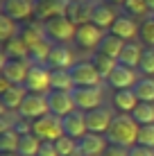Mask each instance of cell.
I'll return each instance as SVG.
<instances>
[{"label": "cell", "instance_id": "obj_1", "mask_svg": "<svg viewBox=\"0 0 154 156\" xmlns=\"http://www.w3.org/2000/svg\"><path fill=\"white\" fill-rule=\"evenodd\" d=\"M138 133H141L138 122L129 113H120V115L113 118V125L109 129V143L118 145V147L131 149L134 145H138Z\"/></svg>", "mask_w": 154, "mask_h": 156}, {"label": "cell", "instance_id": "obj_2", "mask_svg": "<svg viewBox=\"0 0 154 156\" xmlns=\"http://www.w3.org/2000/svg\"><path fill=\"white\" fill-rule=\"evenodd\" d=\"M32 133H34L41 143H57L61 136H66V133H63L61 118H57L52 113L32 122Z\"/></svg>", "mask_w": 154, "mask_h": 156}, {"label": "cell", "instance_id": "obj_3", "mask_svg": "<svg viewBox=\"0 0 154 156\" xmlns=\"http://www.w3.org/2000/svg\"><path fill=\"white\" fill-rule=\"evenodd\" d=\"M25 88H27V93L48 95L52 90V68L43 66V63L32 66L27 79H25Z\"/></svg>", "mask_w": 154, "mask_h": 156}, {"label": "cell", "instance_id": "obj_4", "mask_svg": "<svg viewBox=\"0 0 154 156\" xmlns=\"http://www.w3.org/2000/svg\"><path fill=\"white\" fill-rule=\"evenodd\" d=\"M75 34H77V25L68 16H59V18H52L45 23V36L52 43H68L75 39Z\"/></svg>", "mask_w": 154, "mask_h": 156}, {"label": "cell", "instance_id": "obj_5", "mask_svg": "<svg viewBox=\"0 0 154 156\" xmlns=\"http://www.w3.org/2000/svg\"><path fill=\"white\" fill-rule=\"evenodd\" d=\"M73 82H75V88H100V84L104 82L102 75L95 70V66L91 61H79L73 66Z\"/></svg>", "mask_w": 154, "mask_h": 156}, {"label": "cell", "instance_id": "obj_6", "mask_svg": "<svg viewBox=\"0 0 154 156\" xmlns=\"http://www.w3.org/2000/svg\"><path fill=\"white\" fill-rule=\"evenodd\" d=\"M18 115L25 120L34 122L43 115H50V104H48V95H36V93H27V98L23 100L18 109Z\"/></svg>", "mask_w": 154, "mask_h": 156}, {"label": "cell", "instance_id": "obj_7", "mask_svg": "<svg viewBox=\"0 0 154 156\" xmlns=\"http://www.w3.org/2000/svg\"><path fill=\"white\" fill-rule=\"evenodd\" d=\"M30 68H32V63L27 61V59L12 61V59L2 57V66H0V70H2V79H7L9 84L25 86V79H27V75H30Z\"/></svg>", "mask_w": 154, "mask_h": 156}, {"label": "cell", "instance_id": "obj_8", "mask_svg": "<svg viewBox=\"0 0 154 156\" xmlns=\"http://www.w3.org/2000/svg\"><path fill=\"white\" fill-rule=\"evenodd\" d=\"M104 39V32L93 23H86V25H79L77 27V34H75V43L82 50H95L98 52L100 43Z\"/></svg>", "mask_w": 154, "mask_h": 156}, {"label": "cell", "instance_id": "obj_9", "mask_svg": "<svg viewBox=\"0 0 154 156\" xmlns=\"http://www.w3.org/2000/svg\"><path fill=\"white\" fill-rule=\"evenodd\" d=\"M63 125V133L73 140H79L88 133V125H86V113H82L79 109H75L73 113H68L66 118H61Z\"/></svg>", "mask_w": 154, "mask_h": 156}, {"label": "cell", "instance_id": "obj_10", "mask_svg": "<svg viewBox=\"0 0 154 156\" xmlns=\"http://www.w3.org/2000/svg\"><path fill=\"white\" fill-rule=\"evenodd\" d=\"M68 12V2L66 0H34V14L39 20H52L59 18V16H66Z\"/></svg>", "mask_w": 154, "mask_h": 156}, {"label": "cell", "instance_id": "obj_11", "mask_svg": "<svg viewBox=\"0 0 154 156\" xmlns=\"http://www.w3.org/2000/svg\"><path fill=\"white\" fill-rule=\"evenodd\" d=\"M48 104H50V113L57 118H66L68 113L77 109L73 93H63V90H50L48 93Z\"/></svg>", "mask_w": 154, "mask_h": 156}, {"label": "cell", "instance_id": "obj_12", "mask_svg": "<svg viewBox=\"0 0 154 156\" xmlns=\"http://www.w3.org/2000/svg\"><path fill=\"white\" fill-rule=\"evenodd\" d=\"M73 100H75V106L79 111L91 113V111L102 106V90L100 88H75L73 90Z\"/></svg>", "mask_w": 154, "mask_h": 156}, {"label": "cell", "instance_id": "obj_13", "mask_svg": "<svg viewBox=\"0 0 154 156\" xmlns=\"http://www.w3.org/2000/svg\"><path fill=\"white\" fill-rule=\"evenodd\" d=\"M113 113L107 109V106H100V109L91 111V113H86V125H88V131L91 133H109L111 125H113Z\"/></svg>", "mask_w": 154, "mask_h": 156}, {"label": "cell", "instance_id": "obj_14", "mask_svg": "<svg viewBox=\"0 0 154 156\" xmlns=\"http://www.w3.org/2000/svg\"><path fill=\"white\" fill-rule=\"evenodd\" d=\"M0 14L9 16L12 20H25L34 14V2L32 0H2L0 5Z\"/></svg>", "mask_w": 154, "mask_h": 156}, {"label": "cell", "instance_id": "obj_15", "mask_svg": "<svg viewBox=\"0 0 154 156\" xmlns=\"http://www.w3.org/2000/svg\"><path fill=\"white\" fill-rule=\"evenodd\" d=\"M138 73L134 70V68H127L123 63H118V68H116L113 73H111V77L107 79L111 88L116 90H125V88H134L136 84H138Z\"/></svg>", "mask_w": 154, "mask_h": 156}, {"label": "cell", "instance_id": "obj_16", "mask_svg": "<svg viewBox=\"0 0 154 156\" xmlns=\"http://www.w3.org/2000/svg\"><path fill=\"white\" fill-rule=\"evenodd\" d=\"M48 63H50L52 70H73V66H75V57H73V52H70L68 45L55 43L50 57H48Z\"/></svg>", "mask_w": 154, "mask_h": 156}, {"label": "cell", "instance_id": "obj_17", "mask_svg": "<svg viewBox=\"0 0 154 156\" xmlns=\"http://www.w3.org/2000/svg\"><path fill=\"white\" fill-rule=\"evenodd\" d=\"M77 147H79V152L86 154V156H102L104 152H107V147H109V138L88 131L84 138L77 140Z\"/></svg>", "mask_w": 154, "mask_h": 156}, {"label": "cell", "instance_id": "obj_18", "mask_svg": "<svg viewBox=\"0 0 154 156\" xmlns=\"http://www.w3.org/2000/svg\"><path fill=\"white\" fill-rule=\"evenodd\" d=\"M93 9H95V5L91 2V0H77V2L68 5L66 16L79 27V25H86V23L93 20Z\"/></svg>", "mask_w": 154, "mask_h": 156}, {"label": "cell", "instance_id": "obj_19", "mask_svg": "<svg viewBox=\"0 0 154 156\" xmlns=\"http://www.w3.org/2000/svg\"><path fill=\"white\" fill-rule=\"evenodd\" d=\"M111 34L113 36H118V39H123L125 43L127 41H131L134 36H138V32H141V25H136V20L131 18V16H127V14H123V16H118L116 18V23L111 25Z\"/></svg>", "mask_w": 154, "mask_h": 156}, {"label": "cell", "instance_id": "obj_20", "mask_svg": "<svg viewBox=\"0 0 154 156\" xmlns=\"http://www.w3.org/2000/svg\"><path fill=\"white\" fill-rule=\"evenodd\" d=\"M27 98V88L25 86H9V88H5L2 93H0V104H2V109L7 111H16L18 113L20 104H23V100Z\"/></svg>", "mask_w": 154, "mask_h": 156}, {"label": "cell", "instance_id": "obj_21", "mask_svg": "<svg viewBox=\"0 0 154 156\" xmlns=\"http://www.w3.org/2000/svg\"><path fill=\"white\" fill-rule=\"evenodd\" d=\"M141 102L136 98L134 88H125V90H116L113 93V106L120 111V113H134V109L138 106Z\"/></svg>", "mask_w": 154, "mask_h": 156}, {"label": "cell", "instance_id": "obj_22", "mask_svg": "<svg viewBox=\"0 0 154 156\" xmlns=\"http://www.w3.org/2000/svg\"><path fill=\"white\" fill-rule=\"evenodd\" d=\"M116 18H118V14H116V9L111 7V5L98 2V5H95V9H93V20H91V23L98 25L100 30H102V27H109L111 30V25L116 23Z\"/></svg>", "mask_w": 154, "mask_h": 156}, {"label": "cell", "instance_id": "obj_23", "mask_svg": "<svg viewBox=\"0 0 154 156\" xmlns=\"http://www.w3.org/2000/svg\"><path fill=\"white\" fill-rule=\"evenodd\" d=\"M141 59H143V48L138 43H125L123 52H120V57H118V63L136 70V68L141 66Z\"/></svg>", "mask_w": 154, "mask_h": 156}, {"label": "cell", "instance_id": "obj_24", "mask_svg": "<svg viewBox=\"0 0 154 156\" xmlns=\"http://www.w3.org/2000/svg\"><path fill=\"white\" fill-rule=\"evenodd\" d=\"M5 59H12V61H20V59H30V48L20 36L12 39L9 43H5V50H2Z\"/></svg>", "mask_w": 154, "mask_h": 156}, {"label": "cell", "instance_id": "obj_25", "mask_svg": "<svg viewBox=\"0 0 154 156\" xmlns=\"http://www.w3.org/2000/svg\"><path fill=\"white\" fill-rule=\"evenodd\" d=\"M91 63L95 66V70L102 75V79H109L111 73L118 68V59H111L107 55H102V52H95V55L91 57Z\"/></svg>", "mask_w": 154, "mask_h": 156}, {"label": "cell", "instance_id": "obj_26", "mask_svg": "<svg viewBox=\"0 0 154 156\" xmlns=\"http://www.w3.org/2000/svg\"><path fill=\"white\" fill-rule=\"evenodd\" d=\"M123 48H125V41L118 39V36H113L109 32V34H104V39H102V43H100L98 52H102V55H107L111 59H118L120 52H123Z\"/></svg>", "mask_w": 154, "mask_h": 156}, {"label": "cell", "instance_id": "obj_27", "mask_svg": "<svg viewBox=\"0 0 154 156\" xmlns=\"http://www.w3.org/2000/svg\"><path fill=\"white\" fill-rule=\"evenodd\" d=\"M52 90H63V93L75 90V82H73L70 70H52Z\"/></svg>", "mask_w": 154, "mask_h": 156}, {"label": "cell", "instance_id": "obj_28", "mask_svg": "<svg viewBox=\"0 0 154 156\" xmlns=\"http://www.w3.org/2000/svg\"><path fill=\"white\" fill-rule=\"evenodd\" d=\"M134 93L138 102H150L154 104V77H141L138 84L134 86Z\"/></svg>", "mask_w": 154, "mask_h": 156}, {"label": "cell", "instance_id": "obj_29", "mask_svg": "<svg viewBox=\"0 0 154 156\" xmlns=\"http://www.w3.org/2000/svg\"><path fill=\"white\" fill-rule=\"evenodd\" d=\"M20 147V133L9 129V131H2L0 133V152L2 154H14L18 152Z\"/></svg>", "mask_w": 154, "mask_h": 156}, {"label": "cell", "instance_id": "obj_30", "mask_svg": "<svg viewBox=\"0 0 154 156\" xmlns=\"http://www.w3.org/2000/svg\"><path fill=\"white\" fill-rule=\"evenodd\" d=\"M131 118H134V120L138 122L141 127L154 125V104H150V102H141V104L134 109Z\"/></svg>", "mask_w": 154, "mask_h": 156}, {"label": "cell", "instance_id": "obj_31", "mask_svg": "<svg viewBox=\"0 0 154 156\" xmlns=\"http://www.w3.org/2000/svg\"><path fill=\"white\" fill-rule=\"evenodd\" d=\"M39 149H41V140L34 136V133H25V136H20V147H18L20 156H36Z\"/></svg>", "mask_w": 154, "mask_h": 156}, {"label": "cell", "instance_id": "obj_32", "mask_svg": "<svg viewBox=\"0 0 154 156\" xmlns=\"http://www.w3.org/2000/svg\"><path fill=\"white\" fill-rule=\"evenodd\" d=\"M18 34H20V32H18V27H16V20H12L9 16H5V14H0V41L9 43Z\"/></svg>", "mask_w": 154, "mask_h": 156}, {"label": "cell", "instance_id": "obj_33", "mask_svg": "<svg viewBox=\"0 0 154 156\" xmlns=\"http://www.w3.org/2000/svg\"><path fill=\"white\" fill-rule=\"evenodd\" d=\"M141 41L145 43L147 48H154V14L147 16L145 20L141 23V32H138Z\"/></svg>", "mask_w": 154, "mask_h": 156}, {"label": "cell", "instance_id": "obj_34", "mask_svg": "<svg viewBox=\"0 0 154 156\" xmlns=\"http://www.w3.org/2000/svg\"><path fill=\"white\" fill-rule=\"evenodd\" d=\"M55 147H57V154L59 156H73V154L79 152L77 140H73V138H68V136H61L59 140L55 143Z\"/></svg>", "mask_w": 154, "mask_h": 156}, {"label": "cell", "instance_id": "obj_35", "mask_svg": "<svg viewBox=\"0 0 154 156\" xmlns=\"http://www.w3.org/2000/svg\"><path fill=\"white\" fill-rule=\"evenodd\" d=\"M138 70L143 73V77H154V48H145L143 50V59Z\"/></svg>", "mask_w": 154, "mask_h": 156}, {"label": "cell", "instance_id": "obj_36", "mask_svg": "<svg viewBox=\"0 0 154 156\" xmlns=\"http://www.w3.org/2000/svg\"><path fill=\"white\" fill-rule=\"evenodd\" d=\"M125 9L129 12V16H145L147 12H150L145 0H127V2H125Z\"/></svg>", "mask_w": 154, "mask_h": 156}, {"label": "cell", "instance_id": "obj_37", "mask_svg": "<svg viewBox=\"0 0 154 156\" xmlns=\"http://www.w3.org/2000/svg\"><path fill=\"white\" fill-rule=\"evenodd\" d=\"M138 145L154 149V125L141 127V133H138Z\"/></svg>", "mask_w": 154, "mask_h": 156}, {"label": "cell", "instance_id": "obj_38", "mask_svg": "<svg viewBox=\"0 0 154 156\" xmlns=\"http://www.w3.org/2000/svg\"><path fill=\"white\" fill-rule=\"evenodd\" d=\"M102 156H129V149L127 147H118V145H109L107 152Z\"/></svg>", "mask_w": 154, "mask_h": 156}, {"label": "cell", "instance_id": "obj_39", "mask_svg": "<svg viewBox=\"0 0 154 156\" xmlns=\"http://www.w3.org/2000/svg\"><path fill=\"white\" fill-rule=\"evenodd\" d=\"M36 156H59V154H57L55 143H41V149H39Z\"/></svg>", "mask_w": 154, "mask_h": 156}, {"label": "cell", "instance_id": "obj_40", "mask_svg": "<svg viewBox=\"0 0 154 156\" xmlns=\"http://www.w3.org/2000/svg\"><path fill=\"white\" fill-rule=\"evenodd\" d=\"M129 156H154V149L143 147V145H134V147L129 149Z\"/></svg>", "mask_w": 154, "mask_h": 156}, {"label": "cell", "instance_id": "obj_41", "mask_svg": "<svg viewBox=\"0 0 154 156\" xmlns=\"http://www.w3.org/2000/svg\"><path fill=\"white\" fill-rule=\"evenodd\" d=\"M127 0H107V5H125Z\"/></svg>", "mask_w": 154, "mask_h": 156}, {"label": "cell", "instance_id": "obj_42", "mask_svg": "<svg viewBox=\"0 0 154 156\" xmlns=\"http://www.w3.org/2000/svg\"><path fill=\"white\" fill-rule=\"evenodd\" d=\"M145 2H147V9H150V12L154 14V0H145Z\"/></svg>", "mask_w": 154, "mask_h": 156}, {"label": "cell", "instance_id": "obj_43", "mask_svg": "<svg viewBox=\"0 0 154 156\" xmlns=\"http://www.w3.org/2000/svg\"><path fill=\"white\" fill-rule=\"evenodd\" d=\"M0 156H20L18 152H14V154H0Z\"/></svg>", "mask_w": 154, "mask_h": 156}, {"label": "cell", "instance_id": "obj_44", "mask_svg": "<svg viewBox=\"0 0 154 156\" xmlns=\"http://www.w3.org/2000/svg\"><path fill=\"white\" fill-rule=\"evenodd\" d=\"M73 156H86V154H82V152H77V154H73Z\"/></svg>", "mask_w": 154, "mask_h": 156}]
</instances>
